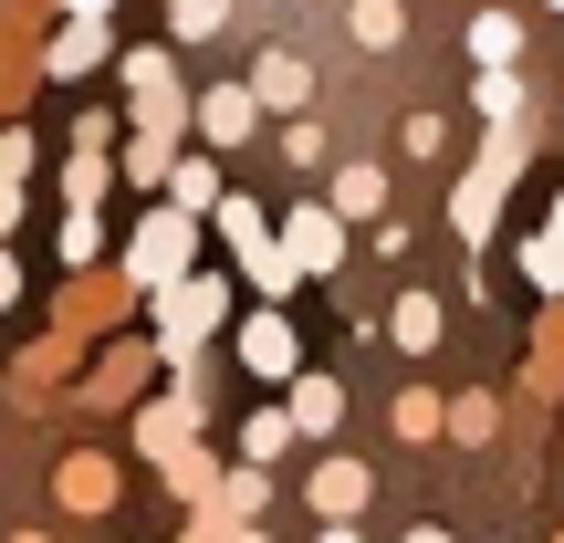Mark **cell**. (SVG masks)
I'll return each instance as SVG.
<instances>
[{
	"label": "cell",
	"instance_id": "cell-9",
	"mask_svg": "<svg viewBox=\"0 0 564 543\" xmlns=\"http://www.w3.org/2000/svg\"><path fill=\"white\" fill-rule=\"evenodd\" d=\"M282 419H293V439H324V428L345 419V387H335V377H293V398H282Z\"/></svg>",
	"mask_w": 564,
	"mask_h": 543
},
{
	"label": "cell",
	"instance_id": "cell-10",
	"mask_svg": "<svg viewBox=\"0 0 564 543\" xmlns=\"http://www.w3.org/2000/svg\"><path fill=\"white\" fill-rule=\"evenodd\" d=\"M303 491H314V512H324V523H356V512H366V470H356V460H324Z\"/></svg>",
	"mask_w": 564,
	"mask_h": 543
},
{
	"label": "cell",
	"instance_id": "cell-17",
	"mask_svg": "<svg viewBox=\"0 0 564 543\" xmlns=\"http://www.w3.org/2000/svg\"><path fill=\"white\" fill-rule=\"evenodd\" d=\"M345 21H356V42H366V53H398V42H408V11H398V0H356Z\"/></svg>",
	"mask_w": 564,
	"mask_h": 543
},
{
	"label": "cell",
	"instance_id": "cell-32",
	"mask_svg": "<svg viewBox=\"0 0 564 543\" xmlns=\"http://www.w3.org/2000/svg\"><path fill=\"white\" fill-rule=\"evenodd\" d=\"M21 220V178H0V230H11Z\"/></svg>",
	"mask_w": 564,
	"mask_h": 543
},
{
	"label": "cell",
	"instance_id": "cell-19",
	"mask_svg": "<svg viewBox=\"0 0 564 543\" xmlns=\"http://www.w3.org/2000/svg\"><path fill=\"white\" fill-rule=\"evenodd\" d=\"M440 428H449V439H470V449H481V439H491L502 419H491V398H449V408H440Z\"/></svg>",
	"mask_w": 564,
	"mask_h": 543
},
{
	"label": "cell",
	"instance_id": "cell-11",
	"mask_svg": "<svg viewBox=\"0 0 564 543\" xmlns=\"http://www.w3.org/2000/svg\"><path fill=\"white\" fill-rule=\"evenodd\" d=\"M324 209H335V220H377V209H387V167H335V199H324Z\"/></svg>",
	"mask_w": 564,
	"mask_h": 543
},
{
	"label": "cell",
	"instance_id": "cell-12",
	"mask_svg": "<svg viewBox=\"0 0 564 543\" xmlns=\"http://www.w3.org/2000/svg\"><path fill=\"white\" fill-rule=\"evenodd\" d=\"M470 53H481V74H512V53H523V21H512V11H470Z\"/></svg>",
	"mask_w": 564,
	"mask_h": 543
},
{
	"label": "cell",
	"instance_id": "cell-39",
	"mask_svg": "<svg viewBox=\"0 0 564 543\" xmlns=\"http://www.w3.org/2000/svg\"><path fill=\"white\" fill-rule=\"evenodd\" d=\"M554 543H564V533H554Z\"/></svg>",
	"mask_w": 564,
	"mask_h": 543
},
{
	"label": "cell",
	"instance_id": "cell-20",
	"mask_svg": "<svg viewBox=\"0 0 564 543\" xmlns=\"http://www.w3.org/2000/svg\"><path fill=\"white\" fill-rule=\"evenodd\" d=\"M241 272L262 282V293H293V262H282V241H251V251H241Z\"/></svg>",
	"mask_w": 564,
	"mask_h": 543
},
{
	"label": "cell",
	"instance_id": "cell-13",
	"mask_svg": "<svg viewBox=\"0 0 564 543\" xmlns=\"http://www.w3.org/2000/svg\"><path fill=\"white\" fill-rule=\"evenodd\" d=\"M523 272L544 282V293H564V199H554V220H544V230L523 241Z\"/></svg>",
	"mask_w": 564,
	"mask_h": 543
},
{
	"label": "cell",
	"instance_id": "cell-2",
	"mask_svg": "<svg viewBox=\"0 0 564 543\" xmlns=\"http://www.w3.org/2000/svg\"><path fill=\"white\" fill-rule=\"evenodd\" d=\"M188 241H199V220H188V209H158V220H137L126 282H137V293H167V282H188Z\"/></svg>",
	"mask_w": 564,
	"mask_h": 543
},
{
	"label": "cell",
	"instance_id": "cell-25",
	"mask_svg": "<svg viewBox=\"0 0 564 543\" xmlns=\"http://www.w3.org/2000/svg\"><path fill=\"white\" fill-rule=\"evenodd\" d=\"M126 178L158 188V178H167V137H137V146H126Z\"/></svg>",
	"mask_w": 564,
	"mask_h": 543
},
{
	"label": "cell",
	"instance_id": "cell-15",
	"mask_svg": "<svg viewBox=\"0 0 564 543\" xmlns=\"http://www.w3.org/2000/svg\"><path fill=\"white\" fill-rule=\"evenodd\" d=\"M167 188H178L188 220H199V209H220V167H209V158H167Z\"/></svg>",
	"mask_w": 564,
	"mask_h": 543
},
{
	"label": "cell",
	"instance_id": "cell-14",
	"mask_svg": "<svg viewBox=\"0 0 564 543\" xmlns=\"http://www.w3.org/2000/svg\"><path fill=\"white\" fill-rule=\"evenodd\" d=\"M105 63V21H63L53 32V74H95Z\"/></svg>",
	"mask_w": 564,
	"mask_h": 543
},
{
	"label": "cell",
	"instance_id": "cell-29",
	"mask_svg": "<svg viewBox=\"0 0 564 543\" xmlns=\"http://www.w3.org/2000/svg\"><path fill=\"white\" fill-rule=\"evenodd\" d=\"M398 428H408V439H429V428H440V398H429V387H408V398H398Z\"/></svg>",
	"mask_w": 564,
	"mask_h": 543
},
{
	"label": "cell",
	"instance_id": "cell-22",
	"mask_svg": "<svg viewBox=\"0 0 564 543\" xmlns=\"http://www.w3.org/2000/svg\"><path fill=\"white\" fill-rule=\"evenodd\" d=\"M167 21L199 42V32H220V21H230V0H167Z\"/></svg>",
	"mask_w": 564,
	"mask_h": 543
},
{
	"label": "cell",
	"instance_id": "cell-31",
	"mask_svg": "<svg viewBox=\"0 0 564 543\" xmlns=\"http://www.w3.org/2000/svg\"><path fill=\"white\" fill-rule=\"evenodd\" d=\"M21 167H32V137H21V126H0V178H21Z\"/></svg>",
	"mask_w": 564,
	"mask_h": 543
},
{
	"label": "cell",
	"instance_id": "cell-30",
	"mask_svg": "<svg viewBox=\"0 0 564 543\" xmlns=\"http://www.w3.org/2000/svg\"><path fill=\"white\" fill-rule=\"evenodd\" d=\"M63 188H74V209H95L105 199V158H74V167H63Z\"/></svg>",
	"mask_w": 564,
	"mask_h": 543
},
{
	"label": "cell",
	"instance_id": "cell-26",
	"mask_svg": "<svg viewBox=\"0 0 564 543\" xmlns=\"http://www.w3.org/2000/svg\"><path fill=\"white\" fill-rule=\"evenodd\" d=\"M220 230H230V251H251V241H262V209H251V199H230V188H220Z\"/></svg>",
	"mask_w": 564,
	"mask_h": 543
},
{
	"label": "cell",
	"instance_id": "cell-5",
	"mask_svg": "<svg viewBox=\"0 0 564 543\" xmlns=\"http://www.w3.org/2000/svg\"><path fill=\"white\" fill-rule=\"evenodd\" d=\"M282 262H293V272H335V262H345V220L303 199L293 220H282Z\"/></svg>",
	"mask_w": 564,
	"mask_h": 543
},
{
	"label": "cell",
	"instance_id": "cell-8",
	"mask_svg": "<svg viewBox=\"0 0 564 543\" xmlns=\"http://www.w3.org/2000/svg\"><path fill=\"white\" fill-rule=\"evenodd\" d=\"M241 366H251V377H303L293 324H282V314H251V324H241Z\"/></svg>",
	"mask_w": 564,
	"mask_h": 543
},
{
	"label": "cell",
	"instance_id": "cell-34",
	"mask_svg": "<svg viewBox=\"0 0 564 543\" xmlns=\"http://www.w3.org/2000/svg\"><path fill=\"white\" fill-rule=\"evenodd\" d=\"M63 11H74V21H105V11H116V0H63Z\"/></svg>",
	"mask_w": 564,
	"mask_h": 543
},
{
	"label": "cell",
	"instance_id": "cell-6",
	"mask_svg": "<svg viewBox=\"0 0 564 543\" xmlns=\"http://www.w3.org/2000/svg\"><path fill=\"white\" fill-rule=\"evenodd\" d=\"M188 126H199L209 146H241L251 126H262V105H251V84H209V95L188 105Z\"/></svg>",
	"mask_w": 564,
	"mask_h": 543
},
{
	"label": "cell",
	"instance_id": "cell-27",
	"mask_svg": "<svg viewBox=\"0 0 564 543\" xmlns=\"http://www.w3.org/2000/svg\"><path fill=\"white\" fill-rule=\"evenodd\" d=\"M63 502L95 512V502H105V460H74V470H63Z\"/></svg>",
	"mask_w": 564,
	"mask_h": 543
},
{
	"label": "cell",
	"instance_id": "cell-18",
	"mask_svg": "<svg viewBox=\"0 0 564 543\" xmlns=\"http://www.w3.org/2000/svg\"><path fill=\"white\" fill-rule=\"evenodd\" d=\"M282 449H293V419H282V408H262V419L241 428V460L262 470V460H282Z\"/></svg>",
	"mask_w": 564,
	"mask_h": 543
},
{
	"label": "cell",
	"instance_id": "cell-4",
	"mask_svg": "<svg viewBox=\"0 0 564 543\" xmlns=\"http://www.w3.org/2000/svg\"><path fill=\"white\" fill-rule=\"evenodd\" d=\"M126 95H137V137H178L188 126V95L167 74V53H126Z\"/></svg>",
	"mask_w": 564,
	"mask_h": 543
},
{
	"label": "cell",
	"instance_id": "cell-37",
	"mask_svg": "<svg viewBox=\"0 0 564 543\" xmlns=\"http://www.w3.org/2000/svg\"><path fill=\"white\" fill-rule=\"evenodd\" d=\"M11 543H53V533H11Z\"/></svg>",
	"mask_w": 564,
	"mask_h": 543
},
{
	"label": "cell",
	"instance_id": "cell-1",
	"mask_svg": "<svg viewBox=\"0 0 564 543\" xmlns=\"http://www.w3.org/2000/svg\"><path fill=\"white\" fill-rule=\"evenodd\" d=\"M512 167H523V137H512V126H491V158L449 188V230H460V241H491V209H502Z\"/></svg>",
	"mask_w": 564,
	"mask_h": 543
},
{
	"label": "cell",
	"instance_id": "cell-23",
	"mask_svg": "<svg viewBox=\"0 0 564 543\" xmlns=\"http://www.w3.org/2000/svg\"><path fill=\"white\" fill-rule=\"evenodd\" d=\"M481 116L512 126V116H523V84H512V74H481Z\"/></svg>",
	"mask_w": 564,
	"mask_h": 543
},
{
	"label": "cell",
	"instance_id": "cell-33",
	"mask_svg": "<svg viewBox=\"0 0 564 543\" xmlns=\"http://www.w3.org/2000/svg\"><path fill=\"white\" fill-rule=\"evenodd\" d=\"M0 303H21V262H11V251H0Z\"/></svg>",
	"mask_w": 564,
	"mask_h": 543
},
{
	"label": "cell",
	"instance_id": "cell-36",
	"mask_svg": "<svg viewBox=\"0 0 564 543\" xmlns=\"http://www.w3.org/2000/svg\"><path fill=\"white\" fill-rule=\"evenodd\" d=\"M398 543H449V533H440V523H419V533H398Z\"/></svg>",
	"mask_w": 564,
	"mask_h": 543
},
{
	"label": "cell",
	"instance_id": "cell-16",
	"mask_svg": "<svg viewBox=\"0 0 564 543\" xmlns=\"http://www.w3.org/2000/svg\"><path fill=\"white\" fill-rule=\"evenodd\" d=\"M387 335H398L408 356H429V345H440V303H429V293H398V314H387Z\"/></svg>",
	"mask_w": 564,
	"mask_h": 543
},
{
	"label": "cell",
	"instance_id": "cell-3",
	"mask_svg": "<svg viewBox=\"0 0 564 543\" xmlns=\"http://www.w3.org/2000/svg\"><path fill=\"white\" fill-rule=\"evenodd\" d=\"M158 314H167V356L188 366V345H199L209 324L230 314V282H209V272H188V282H167V293H158Z\"/></svg>",
	"mask_w": 564,
	"mask_h": 543
},
{
	"label": "cell",
	"instance_id": "cell-7",
	"mask_svg": "<svg viewBox=\"0 0 564 543\" xmlns=\"http://www.w3.org/2000/svg\"><path fill=\"white\" fill-rule=\"evenodd\" d=\"M303 95H314V63H303L293 42H272V53L251 63V105H282V116H303Z\"/></svg>",
	"mask_w": 564,
	"mask_h": 543
},
{
	"label": "cell",
	"instance_id": "cell-38",
	"mask_svg": "<svg viewBox=\"0 0 564 543\" xmlns=\"http://www.w3.org/2000/svg\"><path fill=\"white\" fill-rule=\"evenodd\" d=\"M544 11H564V0H544Z\"/></svg>",
	"mask_w": 564,
	"mask_h": 543
},
{
	"label": "cell",
	"instance_id": "cell-21",
	"mask_svg": "<svg viewBox=\"0 0 564 543\" xmlns=\"http://www.w3.org/2000/svg\"><path fill=\"white\" fill-rule=\"evenodd\" d=\"M262 470H230V481H220V512H230V523H251V512H262Z\"/></svg>",
	"mask_w": 564,
	"mask_h": 543
},
{
	"label": "cell",
	"instance_id": "cell-24",
	"mask_svg": "<svg viewBox=\"0 0 564 543\" xmlns=\"http://www.w3.org/2000/svg\"><path fill=\"white\" fill-rule=\"evenodd\" d=\"M282 158H293V167H324V126L293 116V126H282Z\"/></svg>",
	"mask_w": 564,
	"mask_h": 543
},
{
	"label": "cell",
	"instance_id": "cell-35",
	"mask_svg": "<svg viewBox=\"0 0 564 543\" xmlns=\"http://www.w3.org/2000/svg\"><path fill=\"white\" fill-rule=\"evenodd\" d=\"M314 543H366V533H356V523H324V533H314Z\"/></svg>",
	"mask_w": 564,
	"mask_h": 543
},
{
	"label": "cell",
	"instance_id": "cell-28",
	"mask_svg": "<svg viewBox=\"0 0 564 543\" xmlns=\"http://www.w3.org/2000/svg\"><path fill=\"white\" fill-rule=\"evenodd\" d=\"M105 251V230H95V209H74V220H63V262H95Z\"/></svg>",
	"mask_w": 564,
	"mask_h": 543
}]
</instances>
